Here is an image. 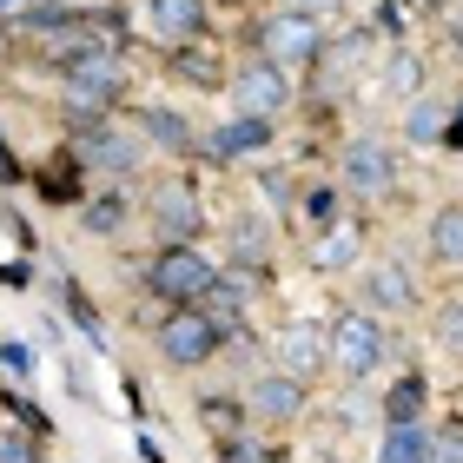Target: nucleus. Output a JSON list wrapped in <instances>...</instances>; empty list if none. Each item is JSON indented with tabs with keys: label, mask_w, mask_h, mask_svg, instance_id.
<instances>
[{
	"label": "nucleus",
	"mask_w": 463,
	"mask_h": 463,
	"mask_svg": "<svg viewBox=\"0 0 463 463\" xmlns=\"http://www.w3.org/2000/svg\"><path fill=\"white\" fill-rule=\"evenodd\" d=\"M251 411L271 417V424H285V417L305 411V384H298L291 371H265L259 384H251Z\"/></svg>",
	"instance_id": "nucleus-9"
},
{
	"label": "nucleus",
	"mask_w": 463,
	"mask_h": 463,
	"mask_svg": "<svg viewBox=\"0 0 463 463\" xmlns=\"http://www.w3.org/2000/svg\"><path fill=\"white\" fill-rule=\"evenodd\" d=\"M259 146H271V119L239 113V119H225L213 133V159H245V153H259Z\"/></svg>",
	"instance_id": "nucleus-10"
},
{
	"label": "nucleus",
	"mask_w": 463,
	"mask_h": 463,
	"mask_svg": "<svg viewBox=\"0 0 463 463\" xmlns=\"http://www.w3.org/2000/svg\"><path fill=\"white\" fill-rule=\"evenodd\" d=\"M384 325L371 318V311H351V318H338V338H331V364H338L345 377H364L377 357H384Z\"/></svg>",
	"instance_id": "nucleus-5"
},
{
	"label": "nucleus",
	"mask_w": 463,
	"mask_h": 463,
	"mask_svg": "<svg viewBox=\"0 0 463 463\" xmlns=\"http://www.w3.org/2000/svg\"><path fill=\"white\" fill-rule=\"evenodd\" d=\"M146 285H153V298L193 305V298H205V291L219 285V265L205 259V251H193V245H165L153 259V271H146Z\"/></svg>",
	"instance_id": "nucleus-2"
},
{
	"label": "nucleus",
	"mask_w": 463,
	"mask_h": 463,
	"mask_svg": "<svg viewBox=\"0 0 463 463\" xmlns=\"http://www.w3.org/2000/svg\"><path fill=\"white\" fill-rule=\"evenodd\" d=\"M430 463H463V437L437 430V437H430Z\"/></svg>",
	"instance_id": "nucleus-26"
},
{
	"label": "nucleus",
	"mask_w": 463,
	"mask_h": 463,
	"mask_svg": "<svg viewBox=\"0 0 463 463\" xmlns=\"http://www.w3.org/2000/svg\"><path fill=\"white\" fill-rule=\"evenodd\" d=\"M205 424H213V437H239V411H232V404H213V397H205Z\"/></svg>",
	"instance_id": "nucleus-25"
},
{
	"label": "nucleus",
	"mask_w": 463,
	"mask_h": 463,
	"mask_svg": "<svg viewBox=\"0 0 463 463\" xmlns=\"http://www.w3.org/2000/svg\"><path fill=\"white\" fill-rule=\"evenodd\" d=\"M285 7H298V14H318V20H325L331 7H345V0H285Z\"/></svg>",
	"instance_id": "nucleus-30"
},
{
	"label": "nucleus",
	"mask_w": 463,
	"mask_h": 463,
	"mask_svg": "<svg viewBox=\"0 0 463 463\" xmlns=\"http://www.w3.org/2000/svg\"><path fill=\"white\" fill-rule=\"evenodd\" d=\"M325 53V27L318 14H298V7H279L265 20V60L279 67H298V60H318Z\"/></svg>",
	"instance_id": "nucleus-3"
},
{
	"label": "nucleus",
	"mask_w": 463,
	"mask_h": 463,
	"mask_svg": "<svg viewBox=\"0 0 463 463\" xmlns=\"http://www.w3.org/2000/svg\"><path fill=\"white\" fill-rule=\"evenodd\" d=\"M146 133H153L159 146H173V153H185V146H193L185 119H179V113H165V107H153V113H146Z\"/></svg>",
	"instance_id": "nucleus-17"
},
{
	"label": "nucleus",
	"mask_w": 463,
	"mask_h": 463,
	"mask_svg": "<svg viewBox=\"0 0 463 463\" xmlns=\"http://www.w3.org/2000/svg\"><path fill=\"white\" fill-rule=\"evenodd\" d=\"M417 404H424V377H404L384 411H391V424H417Z\"/></svg>",
	"instance_id": "nucleus-19"
},
{
	"label": "nucleus",
	"mask_w": 463,
	"mask_h": 463,
	"mask_svg": "<svg viewBox=\"0 0 463 463\" xmlns=\"http://www.w3.org/2000/svg\"><path fill=\"white\" fill-rule=\"evenodd\" d=\"M20 27H33V33L60 27V33H67V27H73V7H60V0H47V7H27V14H20Z\"/></svg>",
	"instance_id": "nucleus-21"
},
{
	"label": "nucleus",
	"mask_w": 463,
	"mask_h": 463,
	"mask_svg": "<svg viewBox=\"0 0 463 463\" xmlns=\"http://www.w3.org/2000/svg\"><path fill=\"white\" fill-rule=\"evenodd\" d=\"M345 185L351 193H384L391 185V146L384 139H351L345 146Z\"/></svg>",
	"instance_id": "nucleus-7"
},
{
	"label": "nucleus",
	"mask_w": 463,
	"mask_h": 463,
	"mask_svg": "<svg viewBox=\"0 0 463 463\" xmlns=\"http://www.w3.org/2000/svg\"><path fill=\"white\" fill-rule=\"evenodd\" d=\"M119 80H126L119 53H113V47H99L93 60H80V67H67V73H60V93H67L73 119L99 126V119H107V107H113V93H119Z\"/></svg>",
	"instance_id": "nucleus-1"
},
{
	"label": "nucleus",
	"mask_w": 463,
	"mask_h": 463,
	"mask_svg": "<svg viewBox=\"0 0 463 463\" xmlns=\"http://www.w3.org/2000/svg\"><path fill=\"white\" fill-rule=\"evenodd\" d=\"M232 99H239V113H259V119H279L291 107V80L279 60H245L239 80H232Z\"/></svg>",
	"instance_id": "nucleus-4"
},
{
	"label": "nucleus",
	"mask_w": 463,
	"mask_h": 463,
	"mask_svg": "<svg viewBox=\"0 0 463 463\" xmlns=\"http://www.w3.org/2000/svg\"><path fill=\"white\" fill-rule=\"evenodd\" d=\"M80 153H87L93 165H107V173H133V165H139V146H133V139H119L107 119H99V126H87Z\"/></svg>",
	"instance_id": "nucleus-11"
},
{
	"label": "nucleus",
	"mask_w": 463,
	"mask_h": 463,
	"mask_svg": "<svg viewBox=\"0 0 463 463\" xmlns=\"http://www.w3.org/2000/svg\"><path fill=\"white\" fill-rule=\"evenodd\" d=\"M444 345H457V351H463V305H450V311H444Z\"/></svg>",
	"instance_id": "nucleus-29"
},
{
	"label": "nucleus",
	"mask_w": 463,
	"mask_h": 463,
	"mask_svg": "<svg viewBox=\"0 0 463 463\" xmlns=\"http://www.w3.org/2000/svg\"><path fill=\"white\" fill-rule=\"evenodd\" d=\"M67 305H73V318H80V331H87V338H93V345H107V331H99V318H93V305H87V298H80V291H73V285H67Z\"/></svg>",
	"instance_id": "nucleus-24"
},
{
	"label": "nucleus",
	"mask_w": 463,
	"mask_h": 463,
	"mask_svg": "<svg viewBox=\"0 0 463 463\" xmlns=\"http://www.w3.org/2000/svg\"><path fill=\"white\" fill-rule=\"evenodd\" d=\"M311 225H338V199L331 193H311Z\"/></svg>",
	"instance_id": "nucleus-28"
},
{
	"label": "nucleus",
	"mask_w": 463,
	"mask_h": 463,
	"mask_svg": "<svg viewBox=\"0 0 463 463\" xmlns=\"http://www.w3.org/2000/svg\"><path fill=\"white\" fill-rule=\"evenodd\" d=\"M225 331L205 318V311H173V318L159 325V351L173 357V364H205V357L219 351Z\"/></svg>",
	"instance_id": "nucleus-6"
},
{
	"label": "nucleus",
	"mask_w": 463,
	"mask_h": 463,
	"mask_svg": "<svg viewBox=\"0 0 463 463\" xmlns=\"http://www.w3.org/2000/svg\"><path fill=\"white\" fill-rule=\"evenodd\" d=\"M417 67H411V53H397V67H391V87H411Z\"/></svg>",
	"instance_id": "nucleus-31"
},
{
	"label": "nucleus",
	"mask_w": 463,
	"mask_h": 463,
	"mask_svg": "<svg viewBox=\"0 0 463 463\" xmlns=\"http://www.w3.org/2000/svg\"><path fill=\"white\" fill-rule=\"evenodd\" d=\"M87 225H93V232H119V225H126V199H119V193H113V199H93V205H87Z\"/></svg>",
	"instance_id": "nucleus-23"
},
{
	"label": "nucleus",
	"mask_w": 463,
	"mask_h": 463,
	"mask_svg": "<svg viewBox=\"0 0 463 463\" xmlns=\"http://www.w3.org/2000/svg\"><path fill=\"white\" fill-rule=\"evenodd\" d=\"M371 298L377 305H411V279H404V271H397V265H384V271H371Z\"/></svg>",
	"instance_id": "nucleus-18"
},
{
	"label": "nucleus",
	"mask_w": 463,
	"mask_h": 463,
	"mask_svg": "<svg viewBox=\"0 0 463 463\" xmlns=\"http://www.w3.org/2000/svg\"><path fill=\"white\" fill-rule=\"evenodd\" d=\"M404 133H411V139H437V133H444V107L417 99V107H411V119H404Z\"/></svg>",
	"instance_id": "nucleus-22"
},
{
	"label": "nucleus",
	"mask_w": 463,
	"mask_h": 463,
	"mask_svg": "<svg viewBox=\"0 0 463 463\" xmlns=\"http://www.w3.org/2000/svg\"><path fill=\"white\" fill-rule=\"evenodd\" d=\"M40 430H0V463H40Z\"/></svg>",
	"instance_id": "nucleus-20"
},
{
	"label": "nucleus",
	"mask_w": 463,
	"mask_h": 463,
	"mask_svg": "<svg viewBox=\"0 0 463 463\" xmlns=\"http://www.w3.org/2000/svg\"><path fill=\"white\" fill-rule=\"evenodd\" d=\"M27 7H33V0H0V14H14V20L27 14Z\"/></svg>",
	"instance_id": "nucleus-32"
},
{
	"label": "nucleus",
	"mask_w": 463,
	"mask_h": 463,
	"mask_svg": "<svg viewBox=\"0 0 463 463\" xmlns=\"http://www.w3.org/2000/svg\"><path fill=\"white\" fill-rule=\"evenodd\" d=\"M146 14H153V33L173 40V47H185V40L205 27V7H199V0H153Z\"/></svg>",
	"instance_id": "nucleus-12"
},
{
	"label": "nucleus",
	"mask_w": 463,
	"mask_h": 463,
	"mask_svg": "<svg viewBox=\"0 0 463 463\" xmlns=\"http://www.w3.org/2000/svg\"><path fill=\"white\" fill-rule=\"evenodd\" d=\"M450 146H463V107H457V126H450Z\"/></svg>",
	"instance_id": "nucleus-33"
},
{
	"label": "nucleus",
	"mask_w": 463,
	"mask_h": 463,
	"mask_svg": "<svg viewBox=\"0 0 463 463\" xmlns=\"http://www.w3.org/2000/svg\"><path fill=\"white\" fill-rule=\"evenodd\" d=\"M318 364H325V331L318 325H291L285 331V371L305 377V371H318Z\"/></svg>",
	"instance_id": "nucleus-15"
},
{
	"label": "nucleus",
	"mask_w": 463,
	"mask_h": 463,
	"mask_svg": "<svg viewBox=\"0 0 463 463\" xmlns=\"http://www.w3.org/2000/svg\"><path fill=\"white\" fill-rule=\"evenodd\" d=\"M0 364H7L14 377H27V371H33V351H27V345H0Z\"/></svg>",
	"instance_id": "nucleus-27"
},
{
	"label": "nucleus",
	"mask_w": 463,
	"mask_h": 463,
	"mask_svg": "<svg viewBox=\"0 0 463 463\" xmlns=\"http://www.w3.org/2000/svg\"><path fill=\"white\" fill-rule=\"evenodd\" d=\"M153 213H159V239H165V245H193V232L205 225V219H199V199L185 193V185H159Z\"/></svg>",
	"instance_id": "nucleus-8"
},
{
	"label": "nucleus",
	"mask_w": 463,
	"mask_h": 463,
	"mask_svg": "<svg viewBox=\"0 0 463 463\" xmlns=\"http://www.w3.org/2000/svg\"><path fill=\"white\" fill-rule=\"evenodd\" d=\"M357 225L351 219H338V225H325V239H318V251H311V259H318V271H345V265H357Z\"/></svg>",
	"instance_id": "nucleus-13"
},
{
	"label": "nucleus",
	"mask_w": 463,
	"mask_h": 463,
	"mask_svg": "<svg viewBox=\"0 0 463 463\" xmlns=\"http://www.w3.org/2000/svg\"><path fill=\"white\" fill-rule=\"evenodd\" d=\"M430 437H437V430H424V424H391L377 463H430Z\"/></svg>",
	"instance_id": "nucleus-14"
},
{
	"label": "nucleus",
	"mask_w": 463,
	"mask_h": 463,
	"mask_svg": "<svg viewBox=\"0 0 463 463\" xmlns=\"http://www.w3.org/2000/svg\"><path fill=\"white\" fill-rule=\"evenodd\" d=\"M430 251L437 259H463V205H444L430 219Z\"/></svg>",
	"instance_id": "nucleus-16"
}]
</instances>
